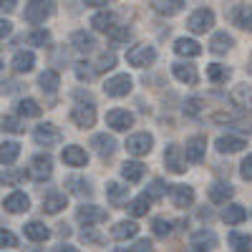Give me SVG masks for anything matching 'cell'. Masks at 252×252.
Instances as JSON below:
<instances>
[{"label": "cell", "instance_id": "6da1fadb", "mask_svg": "<svg viewBox=\"0 0 252 252\" xmlns=\"http://www.w3.org/2000/svg\"><path fill=\"white\" fill-rule=\"evenodd\" d=\"M187 26H189L192 33H207L209 28L215 26V13L209 8H199V10H194L192 15H189Z\"/></svg>", "mask_w": 252, "mask_h": 252}, {"label": "cell", "instance_id": "7a4b0ae2", "mask_svg": "<svg viewBox=\"0 0 252 252\" xmlns=\"http://www.w3.org/2000/svg\"><path fill=\"white\" fill-rule=\"evenodd\" d=\"M51 13H53V0H33L31 5H26V20L33 26L43 23Z\"/></svg>", "mask_w": 252, "mask_h": 252}, {"label": "cell", "instance_id": "3957f363", "mask_svg": "<svg viewBox=\"0 0 252 252\" xmlns=\"http://www.w3.org/2000/svg\"><path fill=\"white\" fill-rule=\"evenodd\" d=\"M126 61H129L131 66H136V68H144V66H149V63L157 61V51L152 46L141 43V46H134L129 53H126Z\"/></svg>", "mask_w": 252, "mask_h": 252}, {"label": "cell", "instance_id": "277c9868", "mask_svg": "<svg viewBox=\"0 0 252 252\" xmlns=\"http://www.w3.org/2000/svg\"><path fill=\"white\" fill-rule=\"evenodd\" d=\"M152 144H154L152 134L139 131V134H134V136L126 139V152L134 154V157H144V154H149V152H152Z\"/></svg>", "mask_w": 252, "mask_h": 252}, {"label": "cell", "instance_id": "5b68a950", "mask_svg": "<svg viewBox=\"0 0 252 252\" xmlns=\"http://www.w3.org/2000/svg\"><path fill=\"white\" fill-rule=\"evenodd\" d=\"M51 174H53V161H51V157H48V154L33 157V161H31V177H33L35 182H46Z\"/></svg>", "mask_w": 252, "mask_h": 252}, {"label": "cell", "instance_id": "8992f818", "mask_svg": "<svg viewBox=\"0 0 252 252\" xmlns=\"http://www.w3.org/2000/svg\"><path fill=\"white\" fill-rule=\"evenodd\" d=\"M33 139L40 146H56L61 141V129H58L56 124H40L38 129L33 131Z\"/></svg>", "mask_w": 252, "mask_h": 252}, {"label": "cell", "instance_id": "52a82bcc", "mask_svg": "<svg viewBox=\"0 0 252 252\" xmlns=\"http://www.w3.org/2000/svg\"><path fill=\"white\" fill-rule=\"evenodd\" d=\"M103 91H106L109 96H114V98H121V96H126V94L131 91V76L119 73V76L109 78V81H106V86H103Z\"/></svg>", "mask_w": 252, "mask_h": 252}, {"label": "cell", "instance_id": "ba28073f", "mask_svg": "<svg viewBox=\"0 0 252 252\" xmlns=\"http://www.w3.org/2000/svg\"><path fill=\"white\" fill-rule=\"evenodd\" d=\"M71 121L81 129H89V126L96 124V109L94 106H86V103H78V106L71 109Z\"/></svg>", "mask_w": 252, "mask_h": 252}, {"label": "cell", "instance_id": "9c48e42d", "mask_svg": "<svg viewBox=\"0 0 252 252\" xmlns=\"http://www.w3.org/2000/svg\"><path fill=\"white\" fill-rule=\"evenodd\" d=\"M109 215H106V209H101V207H96V204H83V207H78V212H76V220L78 222H83V224H98V222H103Z\"/></svg>", "mask_w": 252, "mask_h": 252}, {"label": "cell", "instance_id": "30bf717a", "mask_svg": "<svg viewBox=\"0 0 252 252\" xmlns=\"http://www.w3.org/2000/svg\"><path fill=\"white\" fill-rule=\"evenodd\" d=\"M164 164L169 166V172H174V174H184L187 172V164H184V159H182V149L177 144H169L166 146V152H164Z\"/></svg>", "mask_w": 252, "mask_h": 252}, {"label": "cell", "instance_id": "8fae6325", "mask_svg": "<svg viewBox=\"0 0 252 252\" xmlns=\"http://www.w3.org/2000/svg\"><path fill=\"white\" fill-rule=\"evenodd\" d=\"M106 124L111 126L114 131H126V129H131L134 116L129 111H124V109H114V111L106 114Z\"/></svg>", "mask_w": 252, "mask_h": 252}, {"label": "cell", "instance_id": "7c38bea8", "mask_svg": "<svg viewBox=\"0 0 252 252\" xmlns=\"http://www.w3.org/2000/svg\"><path fill=\"white\" fill-rule=\"evenodd\" d=\"M169 197L174 202V207H189L194 202V189L187 184H172L169 187Z\"/></svg>", "mask_w": 252, "mask_h": 252}, {"label": "cell", "instance_id": "4fadbf2b", "mask_svg": "<svg viewBox=\"0 0 252 252\" xmlns=\"http://www.w3.org/2000/svg\"><path fill=\"white\" fill-rule=\"evenodd\" d=\"M204 152H207V139L204 136H192L187 141V161H192V164H199L204 159Z\"/></svg>", "mask_w": 252, "mask_h": 252}, {"label": "cell", "instance_id": "5bb4252c", "mask_svg": "<svg viewBox=\"0 0 252 252\" xmlns=\"http://www.w3.org/2000/svg\"><path fill=\"white\" fill-rule=\"evenodd\" d=\"M232 23L242 31H250L252 33V5L247 3H240L232 8Z\"/></svg>", "mask_w": 252, "mask_h": 252}, {"label": "cell", "instance_id": "9a60e30c", "mask_svg": "<svg viewBox=\"0 0 252 252\" xmlns=\"http://www.w3.org/2000/svg\"><path fill=\"white\" fill-rule=\"evenodd\" d=\"M3 207H5V212H10V215H20V212H26V209L31 207V199L23 192H13V194L5 197Z\"/></svg>", "mask_w": 252, "mask_h": 252}, {"label": "cell", "instance_id": "2e32d148", "mask_svg": "<svg viewBox=\"0 0 252 252\" xmlns=\"http://www.w3.org/2000/svg\"><path fill=\"white\" fill-rule=\"evenodd\" d=\"M232 194H235V189L227 182H215L212 187H209V199H212L215 204H224L227 199H232Z\"/></svg>", "mask_w": 252, "mask_h": 252}, {"label": "cell", "instance_id": "e0dca14e", "mask_svg": "<svg viewBox=\"0 0 252 252\" xmlns=\"http://www.w3.org/2000/svg\"><path fill=\"white\" fill-rule=\"evenodd\" d=\"M152 8H154L159 15L172 18V15H177V13L184 10V0H152Z\"/></svg>", "mask_w": 252, "mask_h": 252}, {"label": "cell", "instance_id": "ac0fdd59", "mask_svg": "<svg viewBox=\"0 0 252 252\" xmlns=\"http://www.w3.org/2000/svg\"><path fill=\"white\" fill-rule=\"evenodd\" d=\"M229 98H232V103H237L240 109H252V86H247V83H240V86L232 89Z\"/></svg>", "mask_w": 252, "mask_h": 252}, {"label": "cell", "instance_id": "d6986e66", "mask_svg": "<svg viewBox=\"0 0 252 252\" xmlns=\"http://www.w3.org/2000/svg\"><path fill=\"white\" fill-rule=\"evenodd\" d=\"M10 66H13L15 73H28V71H33V66H35V56H33L31 51H20V53L13 56Z\"/></svg>", "mask_w": 252, "mask_h": 252}, {"label": "cell", "instance_id": "ffe728a7", "mask_svg": "<svg viewBox=\"0 0 252 252\" xmlns=\"http://www.w3.org/2000/svg\"><path fill=\"white\" fill-rule=\"evenodd\" d=\"M91 146L101 154V157H111L114 152H116V139L114 136H109V134H98V136H94V141H91Z\"/></svg>", "mask_w": 252, "mask_h": 252}, {"label": "cell", "instance_id": "44dd1931", "mask_svg": "<svg viewBox=\"0 0 252 252\" xmlns=\"http://www.w3.org/2000/svg\"><path fill=\"white\" fill-rule=\"evenodd\" d=\"M245 146H247V141L240 139V136H220L217 139V152L220 154H235V152L245 149Z\"/></svg>", "mask_w": 252, "mask_h": 252}, {"label": "cell", "instance_id": "7402d4cb", "mask_svg": "<svg viewBox=\"0 0 252 252\" xmlns=\"http://www.w3.org/2000/svg\"><path fill=\"white\" fill-rule=\"evenodd\" d=\"M63 161L68 166H86L89 164V154L81 149V146H66L63 149Z\"/></svg>", "mask_w": 252, "mask_h": 252}, {"label": "cell", "instance_id": "603a6c76", "mask_svg": "<svg viewBox=\"0 0 252 252\" xmlns=\"http://www.w3.org/2000/svg\"><path fill=\"white\" fill-rule=\"evenodd\" d=\"M172 73H174L182 83H189V86H194V83L199 81L197 68H194V66H189V63H174V66H172Z\"/></svg>", "mask_w": 252, "mask_h": 252}, {"label": "cell", "instance_id": "cb8c5ba5", "mask_svg": "<svg viewBox=\"0 0 252 252\" xmlns=\"http://www.w3.org/2000/svg\"><path fill=\"white\" fill-rule=\"evenodd\" d=\"M232 46H235V38L229 35V33H224V31H222V33H215L212 40H209V51L217 53V56H220V53H227Z\"/></svg>", "mask_w": 252, "mask_h": 252}, {"label": "cell", "instance_id": "d4e9b609", "mask_svg": "<svg viewBox=\"0 0 252 252\" xmlns=\"http://www.w3.org/2000/svg\"><path fill=\"white\" fill-rule=\"evenodd\" d=\"M23 232H26V237L33 240V242H43V240L51 237V229H48L43 222H28V224L23 227Z\"/></svg>", "mask_w": 252, "mask_h": 252}, {"label": "cell", "instance_id": "484cf974", "mask_svg": "<svg viewBox=\"0 0 252 252\" xmlns=\"http://www.w3.org/2000/svg\"><path fill=\"white\" fill-rule=\"evenodd\" d=\"M174 51H177L179 56H187V58H194V56H199V53H202V46L197 43L194 38H179L177 43H174Z\"/></svg>", "mask_w": 252, "mask_h": 252}, {"label": "cell", "instance_id": "4316f807", "mask_svg": "<svg viewBox=\"0 0 252 252\" xmlns=\"http://www.w3.org/2000/svg\"><path fill=\"white\" fill-rule=\"evenodd\" d=\"M144 172H146V166L141 161H124L121 164V174L126 182H139L144 177Z\"/></svg>", "mask_w": 252, "mask_h": 252}, {"label": "cell", "instance_id": "83f0119b", "mask_svg": "<svg viewBox=\"0 0 252 252\" xmlns=\"http://www.w3.org/2000/svg\"><path fill=\"white\" fill-rule=\"evenodd\" d=\"M106 197H109V202H111L114 207H119V204L126 202V197H129V187H124V184H119V182H111V184L106 187Z\"/></svg>", "mask_w": 252, "mask_h": 252}, {"label": "cell", "instance_id": "f1b7e54d", "mask_svg": "<svg viewBox=\"0 0 252 252\" xmlns=\"http://www.w3.org/2000/svg\"><path fill=\"white\" fill-rule=\"evenodd\" d=\"M136 232H139V224L136 222H119L111 229V237L114 240H131V237H136Z\"/></svg>", "mask_w": 252, "mask_h": 252}, {"label": "cell", "instance_id": "f546056e", "mask_svg": "<svg viewBox=\"0 0 252 252\" xmlns=\"http://www.w3.org/2000/svg\"><path fill=\"white\" fill-rule=\"evenodd\" d=\"M91 26L96 28V31H111L114 26H116V15L114 13H109V10H103V13H96L94 18H91Z\"/></svg>", "mask_w": 252, "mask_h": 252}, {"label": "cell", "instance_id": "4dcf8cb0", "mask_svg": "<svg viewBox=\"0 0 252 252\" xmlns=\"http://www.w3.org/2000/svg\"><path fill=\"white\" fill-rule=\"evenodd\" d=\"M20 154V144L18 141H3L0 144V164H13Z\"/></svg>", "mask_w": 252, "mask_h": 252}, {"label": "cell", "instance_id": "1f68e13d", "mask_svg": "<svg viewBox=\"0 0 252 252\" xmlns=\"http://www.w3.org/2000/svg\"><path fill=\"white\" fill-rule=\"evenodd\" d=\"M63 207H66V194H61V192H51L43 199V209H46L48 215H58Z\"/></svg>", "mask_w": 252, "mask_h": 252}, {"label": "cell", "instance_id": "d6a6232c", "mask_svg": "<svg viewBox=\"0 0 252 252\" xmlns=\"http://www.w3.org/2000/svg\"><path fill=\"white\" fill-rule=\"evenodd\" d=\"M38 83H40V89H43L46 94H53V91L58 89V83H61V76H58V71L48 68V71H43V73H40Z\"/></svg>", "mask_w": 252, "mask_h": 252}, {"label": "cell", "instance_id": "836d02e7", "mask_svg": "<svg viewBox=\"0 0 252 252\" xmlns=\"http://www.w3.org/2000/svg\"><path fill=\"white\" fill-rule=\"evenodd\" d=\"M207 78L212 83H224L229 78V68L222 66V63H209L207 66Z\"/></svg>", "mask_w": 252, "mask_h": 252}, {"label": "cell", "instance_id": "e575fe53", "mask_svg": "<svg viewBox=\"0 0 252 252\" xmlns=\"http://www.w3.org/2000/svg\"><path fill=\"white\" fill-rule=\"evenodd\" d=\"M149 204H152V197L144 192V194H139V197L129 204V212H131L134 217H144L146 212H149Z\"/></svg>", "mask_w": 252, "mask_h": 252}, {"label": "cell", "instance_id": "d590c367", "mask_svg": "<svg viewBox=\"0 0 252 252\" xmlns=\"http://www.w3.org/2000/svg\"><path fill=\"white\" fill-rule=\"evenodd\" d=\"M245 217H247V212H245V207H240V204H229L224 209V215H222V220L227 224H240Z\"/></svg>", "mask_w": 252, "mask_h": 252}, {"label": "cell", "instance_id": "8d00e7d4", "mask_svg": "<svg viewBox=\"0 0 252 252\" xmlns=\"http://www.w3.org/2000/svg\"><path fill=\"white\" fill-rule=\"evenodd\" d=\"M66 187L71 189L73 194H78V197H91V187H89V182H86V179L71 177V179H66Z\"/></svg>", "mask_w": 252, "mask_h": 252}, {"label": "cell", "instance_id": "74e56055", "mask_svg": "<svg viewBox=\"0 0 252 252\" xmlns=\"http://www.w3.org/2000/svg\"><path fill=\"white\" fill-rule=\"evenodd\" d=\"M71 43H73L78 51H91V48L96 46V40H94V35H89V33L76 31V33H73V38H71Z\"/></svg>", "mask_w": 252, "mask_h": 252}, {"label": "cell", "instance_id": "f35d334b", "mask_svg": "<svg viewBox=\"0 0 252 252\" xmlns=\"http://www.w3.org/2000/svg\"><path fill=\"white\" fill-rule=\"evenodd\" d=\"M15 109H18L20 116H40V106H38L35 98H23V101H18Z\"/></svg>", "mask_w": 252, "mask_h": 252}, {"label": "cell", "instance_id": "ab89813d", "mask_svg": "<svg viewBox=\"0 0 252 252\" xmlns=\"http://www.w3.org/2000/svg\"><path fill=\"white\" fill-rule=\"evenodd\" d=\"M116 66V56L109 51V53H101L98 61H96V73H103V71H111Z\"/></svg>", "mask_w": 252, "mask_h": 252}, {"label": "cell", "instance_id": "60d3db41", "mask_svg": "<svg viewBox=\"0 0 252 252\" xmlns=\"http://www.w3.org/2000/svg\"><path fill=\"white\" fill-rule=\"evenodd\" d=\"M152 229H154L157 237H169V235H172V222L164 220V217H157V220L152 222Z\"/></svg>", "mask_w": 252, "mask_h": 252}, {"label": "cell", "instance_id": "b9f144b4", "mask_svg": "<svg viewBox=\"0 0 252 252\" xmlns=\"http://www.w3.org/2000/svg\"><path fill=\"white\" fill-rule=\"evenodd\" d=\"M81 242H86V245H103V235L101 232H96V229L89 224L86 229H83V232H81Z\"/></svg>", "mask_w": 252, "mask_h": 252}, {"label": "cell", "instance_id": "7bdbcfd3", "mask_svg": "<svg viewBox=\"0 0 252 252\" xmlns=\"http://www.w3.org/2000/svg\"><path fill=\"white\" fill-rule=\"evenodd\" d=\"M26 179V172L23 169H10V172H3L0 174V184H18V182H23Z\"/></svg>", "mask_w": 252, "mask_h": 252}, {"label": "cell", "instance_id": "ee69618b", "mask_svg": "<svg viewBox=\"0 0 252 252\" xmlns=\"http://www.w3.org/2000/svg\"><path fill=\"white\" fill-rule=\"evenodd\" d=\"M0 129L10 131V134H23V124H20L15 116H5L3 121H0Z\"/></svg>", "mask_w": 252, "mask_h": 252}, {"label": "cell", "instance_id": "f6af8a7d", "mask_svg": "<svg viewBox=\"0 0 252 252\" xmlns=\"http://www.w3.org/2000/svg\"><path fill=\"white\" fill-rule=\"evenodd\" d=\"M48 40H51V33L48 31H33L28 35V43H33V46H46Z\"/></svg>", "mask_w": 252, "mask_h": 252}, {"label": "cell", "instance_id": "bcb514c9", "mask_svg": "<svg viewBox=\"0 0 252 252\" xmlns=\"http://www.w3.org/2000/svg\"><path fill=\"white\" fill-rule=\"evenodd\" d=\"M5 247H18V237L8 232V229H0V250H5Z\"/></svg>", "mask_w": 252, "mask_h": 252}, {"label": "cell", "instance_id": "7dc6e473", "mask_svg": "<svg viewBox=\"0 0 252 252\" xmlns=\"http://www.w3.org/2000/svg\"><path fill=\"white\" fill-rule=\"evenodd\" d=\"M109 35H111V40H114V43H126L131 33H129V28H116V26H114V28L109 31Z\"/></svg>", "mask_w": 252, "mask_h": 252}, {"label": "cell", "instance_id": "c3c4849f", "mask_svg": "<svg viewBox=\"0 0 252 252\" xmlns=\"http://www.w3.org/2000/svg\"><path fill=\"white\" fill-rule=\"evenodd\" d=\"M164 192H166V187H164V182H161V179H154V182H152V187L146 189V194H149L152 199H159Z\"/></svg>", "mask_w": 252, "mask_h": 252}, {"label": "cell", "instance_id": "681fc988", "mask_svg": "<svg viewBox=\"0 0 252 252\" xmlns=\"http://www.w3.org/2000/svg\"><path fill=\"white\" fill-rule=\"evenodd\" d=\"M229 242H232V247H237V252H247L250 247V237L245 235H229Z\"/></svg>", "mask_w": 252, "mask_h": 252}, {"label": "cell", "instance_id": "f907efd6", "mask_svg": "<svg viewBox=\"0 0 252 252\" xmlns=\"http://www.w3.org/2000/svg\"><path fill=\"white\" fill-rule=\"evenodd\" d=\"M184 111H187L189 116H197V114H202V101H199V98H189V101L184 103Z\"/></svg>", "mask_w": 252, "mask_h": 252}, {"label": "cell", "instance_id": "816d5d0a", "mask_svg": "<svg viewBox=\"0 0 252 252\" xmlns=\"http://www.w3.org/2000/svg\"><path fill=\"white\" fill-rule=\"evenodd\" d=\"M76 76H78L81 81H91V78L96 76V71H91L86 63H78V66H76Z\"/></svg>", "mask_w": 252, "mask_h": 252}, {"label": "cell", "instance_id": "f5cc1de1", "mask_svg": "<svg viewBox=\"0 0 252 252\" xmlns=\"http://www.w3.org/2000/svg\"><path fill=\"white\" fill-rule=\"evenodd\" d=\"M240 174H242V179H252V154L245 157V161L240 166Z\"/></svg>", "mask_w": 252, "mask_h": 252}, {"label": "cell", "instance_id": "db71d44e", "mask_svg": "<svg viewBox=\"0 0 252 252\" xmlns=\"http://www.w3.org/2000/svg\"><path fill=\"white\" fill-rule=\"evenodd\" d=\"M131 252H154V245H152L149 240H139V242L131 247Z\"/></svg>", "mask_w": 252, "mask_h": 252}, {"label": "cell", "instance_id": "11a10c76", "mask_svg": "<svg viewBox=\"0 0 252 252\" xmlns=\"http://www.w3.org/2000/svg\"><path fill=\"white\" fill-rule=\"evenodd\" d=\"M10 20H5V18H0V38H5L8 33H10Z\"/></svg>", "mask_w": 252, "mask_h": 252}, {"label": "cell", "instance_id": "9f6ffc18", "mask_svg": "<svg viewBox=\"0 0 252 252\" xmlns=\"http://www.w3.org/2000/svg\"><path fill=\"white\" fill-rule=\"evenodd\" d=\"M15 0H0V10H5V13H13L15 10Z\"/></svg>", "mask_w": 252, "mask_h": 252}, {"label": "cell", "instance_id": "6f0895ef", "mask_svg": "<svg viewBox=\"0 0 252 252\" xmlns=\"http://www.w3.org/2000/svg\"><path fill=\"white\" fill-rule=\"evenodd\" d=\"M106 3H109V0H86L83 5H94V8H98V5H106Z\"/></svg>", "mask_w": 252, "mask_h": 252}, {"label": "cell", "instance_id": "680465c9", "mask_svg": "<svg viewBox=\"0 0 252 252\" xmlns=\"http://www.w3.org/2000/svg\"><path fill=\"white\" fill-rule=\"evenodd\" d=\"M56 252H78V250H73V247H68V245H61Z\"/></svg>", "mask_w": 252, "mask_h": 252}, {"label": "cell", "instance_id": "91938a15", "mask_svg": "<svg viewBox=\"0 0 252 252\" xmlns=\"http://www.w3.org/2000/svg\"><path fill=\"white\" fill-rule=\"evenodd\" d=\"M189 252H207V247H202V245H192V247H189Z\"/></svg>", "mask_w": 252, "mask_h": 252}, {"label": "cell", "instance_id": "94428289", "mask_svg": "<svg viewBox=\"0 0 252 252\" xmlns=\"http://www.w3.org/2000/svg\"><path fill=\"white\" fill-rule=\"evenodd\" d=\"M247 68H250V73H252V56H250V66H247Z\"/></svg>", "mask_w": 252, "mask_h": 252}, {"label": "cell", "instance_id": "6125c7cd", "mask_svg": "<svg viewBox=\"0 0 252 252\" xmlns=\"http://www.w3.org/2000/svg\"><path fill=\"white\" fill-rule=\"evenodd\" d=\"M114 252H126V250H114Z\"/></svg>", "mask_w": 252, "mask_h": 252}, {"label": "cell", "instance_id": "be15d7a7", "mask_svg": "<svg viewBox=\"0 0 252 252\" xmlns=\"http://www.w3.org/2000/svg\"><path fill=\"white\" fill-rule=\"evenodd\" d=\"M0 68H3V61H0Z\"/></svg>", "mask_w": 252, "mask_h": 252}]
</instances>
